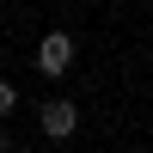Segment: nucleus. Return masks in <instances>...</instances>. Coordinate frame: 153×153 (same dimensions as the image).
I'll use <instances>...</instances> for the list:
<instances>
[{
	"label": "nucleus",
	"instance_id": "3",
	"mask_svg": "<svg viewBox=\"0 0 153 153\" xmlns=\"http://www.w3.org/2000/svg\"><path fill=\"white\" fill-rule=\"evenodd\" d=\"M12 104H19V92H12V86H6V80H0V117H6V110H12Z\"/></svg>",
	"mask_w": 153,
	"mask_h": 153
},
{
	"label": "nucleus",
	"instance_id": "2",
	"mask_svg": "<svg viewBox=\"0 0 153 153\" xmlns=\"http://www.w3.org/2000/svg\"><path fill=\"white\" fill-rule=\"evenodd\" d=\"M37 123H43V135H49V141H68V135L80 129V110H74L68 98H49V104L37 110Z\"/></svg>",
	"mask_w": 153,
	"mask_h": 153
},
{
	"label": "nucleus",
	"instance_id": "1",
	"mask_svg": "<svg viewBox=\"0 0 153 153\" xmlns=\"http://www.w3.org/2000/svg\"><path fill=\"white\" fill-rule=\"evenodd\" d=\"M68 68H74V37L68 31H49L43 43H37V74H43V80H61Z\"/></svg>",
	"mask_w": 153,
	"mask_h": 153
}]
</instances>
